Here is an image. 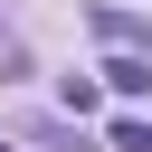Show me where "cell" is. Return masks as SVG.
<instances>
[{
  "label": "cell",
  "mask_w": 152,
  "mask_h": 152,
  "mask_svg": "<svg viewBox=\"0 0 152 152\" xmlns=\"http://www.w3.org/2000/svg\"><path fill=\"white\" fill-rule=\"evenodd\" d=\"M95 28H104L114 48H142V57H152V19H124V10H95Z\"/></svg>",
  "instance_id": "2"
},
{
  "label": "cell",
  "mask_w": 152,
  "mask_h": 152,
  "mask_svg": "<svg viewBox=\"0 0 152 152\" xmlns=\"http://www.w3.org/2000/svg\"><path fill=\"white\" fill-rule=\"evenodd\" d=\"M0 152H10V142H0Z\"/></svg>",
  "instance_id": "4"
},
{
  "label": "cell",
  "mask_w": 152,
  "mask_h": 152,
  "mask_svg": "<svg viewBox=\"0 0 152 152\" xmlns=\"http://www.w3.org/2000/svg\"><path fill=\"white\" fill-rule=\"evenodd\" d=\"M114 152H152V124H133V114H114Z\"/></svg>",
  "instance_id": "3"
},
{
  "label": "cell",
  "mask_w": 152,
  "mask_h": 152,
  "mask_svg": "<svg viewBox=\"0 0 152 152\" xmlns=\"http://www.w3.org/2000/svg\"><path fill=\"white\" fill-rule=\"evenodd\" d=\"M104 86H114V95H152V57H142V48H133V57H114V66H104Z\"/></svg>",
  "instance_id": "1"
}]
</instances>
